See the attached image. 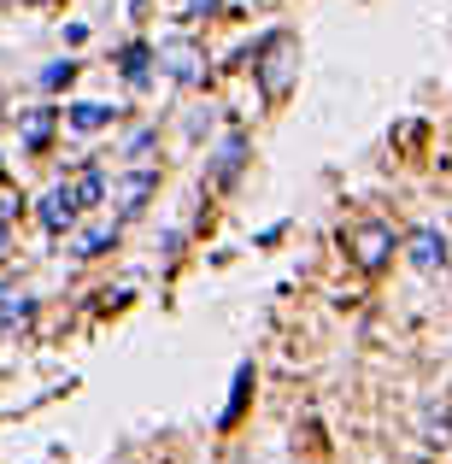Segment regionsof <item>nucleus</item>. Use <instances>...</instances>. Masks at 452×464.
<instances>
[{"mask_svg": "<svg viewBox=\"0 0 452 464\" xmlns=\"http://www.w3.org/2000/svg\"><path fill=\"white\" fill-rule=\"evenodd\" d=\"M71 212H77V200H71L65 188L42 200V224H47V229H65V224H71Z\"/></svg>", "mask_w": 452, "mask_h": 464, "instance_id": "f257e3e1", "label": "nucleus"}, {"mask_svg": "<svg viewBox=\"0 0 452 464\" xmlns=\"http://www.w3.org/2000/svg\"><path fill=\"white\" fill-rule=\"evenodd\" d=\"M382 253H388V229H364V236H359V265H364V271H376Z\"/></svg>", "mask_w": 452, "mask_h": 464, "instance_id": "f03ea898", "label": "nucleus"}, {"mask_svg": "<svg viewBox=\"0 0 452 464\" xmlns=\"http://www.w3.org/2000/svg\"><path fill=\"white\" fill-rule=\"evenodd\" d=\"M47 130H53V118H47V112H30V118H24V141H30V148H42Z\"/></svg>", "mask_w": 452, "mask_h": 464, "instance_id": "7ed1b4c3", "label": "nucleus"}, {"mask_svg": "<svg viewBox=\"0 0 452 464\" xmlns=\"http://www.w3.org/2000/svg\"><path fill=\"white\" fill-rule=\"evenodd\" d=\"M106 118H112L106 106H77V112H71V124H77V130H101Z\"/></svg>", "mask_w": 452, "mask_h": 464, "instance_id": "20e7f679", "label": "nucleus"}, {"mask_svg": "<svg viewBox=\"0 0 452 464\" xmlns=\"http://www.w3.org/2000/svg\"><path fill=\"white\" fill-rule=\"evenodd\" d=\"M148 188H153V177H130V182H124V212H136Z\"/></svg>", "mask_w": 452, "mask_h": 464, "instance_id": "39448f33", "label": "nucleus"}, {"mask_svg": "<svg viewBox=\"0 0 452 464\" xmlns=\"http://www.w3.org/2000/svg\"><path fill=\"white\" fill-rule=\"evenodd\" d=\"M441 259V247H435V236H418V265H435Z\"/></svg>", "mask_w": 452, "mask_h": 464, "instance_id": "423d86ee", "label": "nucleus"}, {"mask_svg": "<svg viewBox=\"0 0 452 464\" xmlns=\"http://www.w3.org/2000/svg\"><path fill=\"white\" fill-rule=\"evenodd\" d=\"M42 82H47V89H59V82H71V65H47V71H42Z\"/></svg>", "mask_w": 452, "mask_h": 464, "instance_id": "0eeeda50", "label": "nucleus"}]
</instances>
